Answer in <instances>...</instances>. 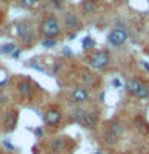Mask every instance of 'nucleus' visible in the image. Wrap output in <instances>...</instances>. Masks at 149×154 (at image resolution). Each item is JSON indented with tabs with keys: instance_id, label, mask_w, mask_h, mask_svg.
<instances>
[{
	"instance_id": "30",
	"label": "nucleus",
	"mask_w": 149,
	"mask_h": 154,
	"mask_svg": "<svg viewBox=\"0 0 149 154\" xmlns=\"http://www.w3.org/2000/svg\"><path fill=\"white\" fill-rule=\"evenodd\" d=\"M2 154H11V152H2Z\"/></svg>"
},
{
	"instance_id": "20",
	"label": "nucleus",
	"mask_w": 149,
	"mask_h": 154,
	"mask_svg": "<svg viewBox=\"0 0 149 154\" xmlns=\"http://www.w3.org/2000/svg\"><path fill=\"white\" fill-rule=\"evenodd\" d=\"M42 45L47 47V48H51V47L56 45V40H53V38H45V40L42 42Z\"/></svg>"
},
{
	"instance_id": "13",
	"label": "nucleus",
	"mask_w": 149,
	"mask_h": 154,
	"mask_svg": "<svg viewBox=\"0 0 149 154\" xmlns=\"http://www.w3.org/2000/svg\"><path fill=\"white\" fill-rule=\"evenodd\" d=\"M50 148H51L53 154H59L62 149L66 148V141H64V140H61V138H56V140H53V141H51Z\"/></svg>"
},
{
	"instance_id": "26",
	"label": "nucleus",
	"mask_w": 149,
	"mask_h": 154,
	"mask_svg": "<svg viewBox=\"0 0 149 154\" xmlns=\"http://www.w3.org/2000/svg\"><path fill=\"white\" fill-rule=\"evenodd\" d=\"M3 144H5V146H7L8 149H13V144H11V143H10V141H8V140H7V141H5Z\"/></svg>"
},
{
	"instance_id": "4",
	"label": "nucleus",
	"mask_w": 149,
	"mask_h": 154,
	"mask_svg": "<svg viewBox=\"0 0 149 154\" xmlns=\"http://www.w3.org/2000/svg\"><path fill=\"white\" fill-rule=\"evenodd\" d=\"M127 90H128V93L135 95L139 100L149 98V85L144 84V82L139 80V79H130L127 82Z\"/></svg>"
},
{
	"instance_id": "29",
	"label": "nucleus",
	"mask_w": 149,
	"mask_h": 154,
	"mask_svg": "<svg viewBox=\"0 0 149 154\" xmlns=\"http://www.w3.org/2000/svg\"><path fill=\"white\" fill-rule=\"evenodd\" d=\"M0 18H2V10H0Z\"/></svg>"
},
{
	"instance_id": "2",
	"label": "nucleus",
	"mask_w": 149,
	"mask_h": 154,
	"mask_svg": "<svg viewBox=\"0 0 149 154\" xmlns=\"http://www.w3.org/2000/svg\"><path fill=\"white\" fill-rule=\"evenodd\" d=\"M16 32L18 37L26 47H31L35 42V34H34V27L29 21H19L16 24Z\"/></svg>"
},
{
	"instance_id": "6",
	"label": "nucleus",
	"mask_w": 149,
	"mask_h": 154,
	"mask_svg": "<svg viewBox=\"0 0 149 154\" xmlns=\"http://www.w3.org/2000/svg\"><path fill=\"white\" fill-rule=\"evenodd\" d=\"M128 40V32L123 27H115L108 34V42L111 47H122Z\"/></svg>"
},
{
	"instance_id": "8",
	"label": "nucleus",
	"mask_w": 149,
	"mask_h": 154,
	"mask_svg": "<svg viewBox=\"0 0 149 154\" xmlns=\"http://www.w3.org/2000/svg\"><path fill=\"white\" fill-rule=\"evenodd\" d=\"M90 98V91L85 87H77L71 91V100L74 101V104H82Z\"/></svg>"
},
{
	"instance_id": "19",
	"label": "nucleus",
	"mask_w": 149,
	"mask_h": 154,
	"mask_svg": "<svg viewBox=\"0 0 149 154\" xmlns=\"http://www.w3.org/2000/svg\"><path fill=\"white\" fill-rule=\"evenodd\" d=\"M19 3H21V7L31 8V7H34V5L38 3V0H19Z\"/></svg>"
},
{
	"instance_id": "17",
	"label": "nucleus",
	"mask_w": 149,
	"mask_h": 154,
	"mask_svg": "<svg viewBox=\"0 0 149 154\" xmlns=\"http://www.w3.org/2000/svg\"><path fill=\"white\" fill-rule=\"evenodd\" d=\"M16 50V45H14V43H5V45H2V48H0V53H2V55H11V53Z\"/></svg>"
},
{
	"instance_id": "7",
	"label": "nucleus",
	"mask_w": 149,
	"mask_h": 154,
	"mask_svg": "<svg viewBox=\"0 0 149 154\" xmlns=\"http://www.w3.org/2000/svg\"><path fill=\"white\" fill-rule=\"evenodd\" d=\"M18 91L19 95L23 96V98H32L34 93H35V87H34V84L29 79H23L21 82L18 84Z\"/></svg>"
},
{
	"instance_id": "22",
	"label": "nucleus",
	"mask_w": 149,
	"mask_h": 154,
	"mask_svg": "<svg viewBox=\"0 0 149 154\" xmlns=\"http://www.w3.org/2000/svg\"><path fill=\"white\" fill-rule=\"evenodd\" d=\"M5 103H7V96H5L3 93H0V106L5 104Z\"/></svg>"
},
{
	"instance_id": "11",
	"label": "nucleus",
	"mask_w": 149,
	"mask_h": 154,
	"mask_svg": "<svg viewBox=\"0 0 149 154\" xmlns=\"http://www.w3.org/2000/svg\"><path fill=\"white\" fill-rule=\"evenodd\" d=\"M64 26H66L67 31L77 32V31L80 29V26H82L80 18L77 16L75 13H66V16H64Z\"/></svg>"
},
{
	"instance_id": "28",
	"label": "nucleus",
	"mask_w": 149,
	"mask_h": 154,
	"mask_svg": "<svg viewBox=\"0 0 149 154\" xmlns=\"http://www.w3.org/2000/svg\"><path fill=\"white\" fill-rule=\"evenodd\" d=\"M75 35H77L75 32H74V34H71V35H69V38H71V40H74V38H75Z\"/></svg>"
},
{
	"instance_id": "31",
	"label": "nucleus",
	"mask_w": 149,
	"mask_h": 154,
	"mask_svg": "<svg viewBox=\"0 0 149 154\" xmlns=\"http://www.w3.org/2000/svg\"><path fill=\"white\" fill-rule=\"evenodd\" d=\"M95 154H103V152H95Z\"/></svg>"
},
{
	"instance_id": "18",
	"label": "nucleus",
	"mask_w": 149,
	"mask_h": 154,
	"mask_svg": "<svg viewBox=\"0 0 149 154\" xmlns=\"http://www.w3.org/2000/svg\"><path fill=\"white\" fill-rule=\"evenodd\" d=\"M82 47H84L85 50H90V48H93V47H95V40H93V38H91L90 35H88V37H85L84 40H82Z\"/></svg>"
},
{
	"instance_id": "5",
	"label": "nucleus",
	"mask_w": 149,
	"mask_h": 154,
	"mask_svg": "<svg viewBox=\"0 0 149 154\" xmlns=\"http://www.w3.org/2000/svg\"><path fill=\"white\" fill-rule=\"evenodd\" d=\"M111 63V56L108 51L104 50H98V51H93L88 58V64L93 67V69H98V71H103L109 66Z\"/></svg>"
},
{
	"instance_id": "16",
	"label": "nucleus",
	"mask_w": 149,
	"mask_h": 154,
	"mask_svg": "<svg viewBox=\"0 0 149 154\" xmlns=\"http://www.w3.org/2000/svg\"><path fill=\"white\" fill-rule=\"evenodd\" d=\"M85 114H87V111L85 109H82V108H77V109H74L72 111V114H71V119L74 120V122H82L84 120V117H85Z\"/></svg>"
},
{
	"instance_id": "24",
	"label": "nucleus",
	"mask_w": 149,
	"mask_h": 154,
	"mask_svg": "<svg viewBox=\"0 0 149 154\" xmlns=\"http://www.w3.org/2000/svg\"><path fill=\"white\" fill-rule=\"evenodd\" d=\"M19 51H21V50H19V48H16V50L11 53V56H13V58H18V56H19Z\"/></svg>"
},
{
	"instance_id": "1",
	"label": "nucleus",
	"mask_w": 149,
	"mask_h": 154,
	"mask_svg": "<svg viewBox=\"0 0 149 154\" xmlns=\"http://www.w3.org/2000/svg\"><path fill=\"white\" fill-rule=\"evenodd\" d=\"M40 32L45 38H53L61 34V24L55 16H48L40 24Z\"/></svg>"
},
{
	"instance_id": "25",
	"label": "nucleus",
	"mask_w": 149,
	"mask_h": 154,
	"mask_svg": "<svg viewBox=\"0 0 149 154\" xmlns=\"http://www.w3.org/2000/svg\"><path fill=\"white\" fill-rule=\"evenodd\" d=\"M35 135H37V137H42V135H43V130H42V128H35Z\"/></svg>"
},
{
	"instance_id": "14",
	"label": "nucleus",
	"mask_w": 149,
	"mask_h": 154,
	"mask_svg": "<svg viewBox=\"0 0 149 154\" xmlns=\"http://www.w3.org/2000/svg\"><path fill=\"white\" fill-rule=\"evenodd\" d=\"M16 120H18L16 111H11L10 114H7V119H5V127H7V130H13V127L16 125Z\"/></svg>"
},
{
	"instance_id": "3",
	"label": "nucleus",
	"mask_w": 149,
	"mask_h": 154,
	"mask_svg": "<svg viewBox=\"0 0 149 154\" xmlns=\"http://www.w3.org/2000/svg\"><path fill=\"white\" fill-rule=\"evenodd\" d=\"M120 135H122V125L117 120H111L106 125V130L103 133V141L106 144H115L119 141Z\"/></svg>"
},
{
	"instance_id": "9",
	"label": "nucleus",
	"mask_w": 149,
	"mask_h": 154,
	"mask_svg": "<svg viewBox=\"0 0 149 154\" xmlns=\"http://www.w3.org/2000/svg\"><path fill=\"white\" fill-rule=\"evenodd\" d=\"M61 119H62L61 111H59V109H56V108L47 109V112L43 114V120H45V124H47V125H56V124H59V122H61Z\"/></svg>"
},
{
	"instance_id": "15",
	"label": "nucleus",
	"mask_w": 149,
	"mask_h": 154,
	"mask_svg": "<svg viewBox=\"0 0 149 154\" xmlns=\"http://www.w3.org/2000/svg\"><path fill=\"white\" fill-rule=\"evenodd\" d=\"M80 82H82V87H85V88H88L95 84V75L90 74V72H84V74L80 75Z\"/></svg>"
},
{
	"instance_id": "12",
	"label": "nucleus",
	"mask_w": 149,
	"mask_h": 154,
	"mask_svg": "<svg viewBox=\"0 0 149 154\" xmlns=\"http://www.w3.org/2000/svg\"><path fill=\"white\" fill-rule=\"evenodd\" d=\"M96 10H98V3H96L95 0H84V2H82V11H84V14H87V16L95 14Z\"/></svg>"
},
{
	"instance_id": "21",
	"label": "nucleus",
	"mask_w": 149,
	"mask_h": 154,
	"mask_svg": "<svg viewBox=\"0 0 149 154\" xmlns=\"http://www.w3.org/2000/svg\"><path fill=\"white\" fill-rule=\"evenodd\" d=\"M51 3H53V7H55L56 10L62 8V0H51Z\"/></svg>"
},
{
	"instance_id": "10",
	"label": "nucleus",
	"mask_w": 149,
	"mask_h": 154,
	"mask_svg": "<svg viewBox=\"0 0 149 154\" xmlns=\"http://www.w3.org/2000/svg\"><path fill=\"white\" fill-rule=\"evenodd\" d=\"M98 119H99V114L96 111H90V112L85 114L84 120L80 122V127L87 130H93L96 127V124H98Z\"/></svg>"
},
{
	"instance_id": "23",
	"label": "nucleus",
	"mask_w": 149,
	"mask_h": 154,
	"mask_svg": "<svg viewBox=\"0 0 149 154\" xmlns=\"http://www.w3.org/2000/svg\"><path fill=\"white\" fill-rule=\"evenodd\" d=\"M62 55H64V56H71L72 53H71V50H69V48H64V50H62Z\"/></svg>"
},
{
	"instance_id": "27",
	"label": "nucleus",
	"mask_w": 149,
	"mask_h": 154,
	"mask_svg": "<svg viewBox=\"0 0 149 154\" xmlns=\"http://www.w3.org/2000/svg\"><path fill=\"white\" fill-rule=\"evenodd\" d=\"M143 64H144V69L149 71V63H143Z\"/></svg>"
}]
</instances>
